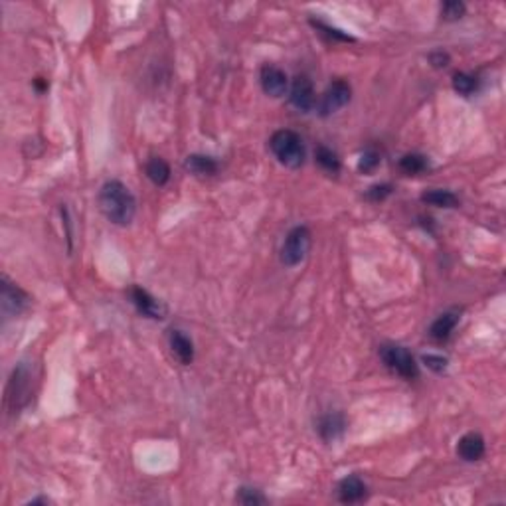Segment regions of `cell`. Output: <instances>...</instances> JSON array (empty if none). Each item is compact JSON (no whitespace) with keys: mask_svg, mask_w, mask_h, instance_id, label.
Instances as JSON below:
<instances>
[{"mask_svg":"<svg viewBox=\"0 0 506 506\" xmlns=\"http://www.w3.org/2000/svg\"><path fill=\"white\" fill-rule=\"evenodd\" d=\"M236 500H238L239 505H246V506H258V505H265V502H267V498L261 495L259 490H255V488H248V486L239 488Z\"/></svg>","mask_w":506,"mask_h":506,"instance_id":"obj_21","label":"cell"},{"mask_svg":"<svg viewBox=\"0 0 506 506\" xmlns=\"http://www.w3.org/2000/svg\"><path fill=\"white\" fill-rule=\"evenodd\" d=\"M259 81H261V88H263V91L267 93L269 97L285 95L289 85L287 73L283 70H279L277 66H263L261 73H259Z\"/></svg>","mask_w":506,"mask_h":506,"instance_id":"obj_9","label":"cell"},{"mask_svg":"<svg viewBox=\"0 0 506 506\" xmlns=\"http://www.w3.org/2000/svg\"><path fill=\"white\" fill-rule=\"evenodd\" d=\"M170 350L182 366H188L190 362L194 360V344L182 330L170 332Z\"/></svg>","mask_w":506,"mask_h":506,"instance_id":"obj_13","label":"cell"},{"mask_svg":"<svg viewBox=\"0 0 506 506\" xmlns=\"http://www.w3.org/2000/svg\"><path fill=\"white\" fill-rule=\"evenodd\" d=\"M311 249V231L305 226H297L287 234L281 248V261L287 267H295L303 259L307 258Z\"/></svg>","mask_w":506,"mask_h":506,"instance_id":"obj_4","label":"cell"},{"mask_svg":"<svg viewBox=\"0 0 506 506\" xmlns=\"http://www.w3.org/2000/svg\"><path fill=\"white\" fill-rule=\"evenodd\" d=\"M380 155H378L376 150H372V149H368L364 150V155L360 157V162H358V169H360V172H374V170L378 169V164H380Z\"/></svg>","mask_w":506,"mask_h":506,"instance_id":"obj_23","label":"cell"},{"mask_svg":"<svg viewBox=\"0 0 506 506\" xmlns=\"http://www.w3.org/2000/svg\"><path fill=\"white\" fill-rule=\"evenodd\" d=\"M289 97H291L293 107H297L303 113H308L315 107V103H317L315 88H313V83H311L307 76H297L295 78L293 85H291V95Z\"/></svg>","mask_w":506,"mask_h":506,"instance_id":"obj_8","label":"cell"},{"mask_svg":"<svg viewBox=\"0 0 506 506\" xmlns=\"http://www.w3.org/2000/svg\"><path fill=\"white\" fill-rule=\"evenodd\" d=\"M317 162L318 167L325 172H328V174H337L338 170H340V160H338L337 152L327 149V147H318Z\"/></svg>","mask_w":506,"mask_h":506,"instance_id":"obj_19","label":"cell"},{"mask_svg":"<svg viewBox=\"0 0 506 506\" xmlns=\"http://www.w3.org/2000/svg\"><path fill=\"white\" fill-rule=\"evenodd\" d=\"M453 88L461 95H471L476 90V80L469 73H455L453 76Z\"/></svg>","mask_w":506,"mask_h":506,"instance_id":"obj_22","label":"cell"},{"mask_svg":"<svg viewBox=\"0 0 506 506\" xmlns=\"http://www.w3.org/2000/svg\"><path fill=\"white\" fill-rule=\"evenodd\" d=\"M429 167V162L423 155H406V157H402L399 160V169L404 170L406 174H419V172H423V170Z\"/></svg>","mask_w":506,"mask_h":506,"instance_id":"obj_20","label":"cell"},{"mask_svg":"<svg viewBox=\"0 0 506 506\" xmlns=\"http://www.w3.org/2000/svg\"><path fill=\"white\" fill-rule=\"evenodd\" d=\"M131 301L135 303V307L139 308V313H143L145 317L149 318H164L167 315V308L162 307V303L150 295L149 291L140 287L131 289Z\"/></svg>","mask_w":506,"mask_h":506,"instance_id":"obj_10","label":"cell"},{"mask_svg":"<svg viewBox=\"0 0 506 506\" xmlns=\"http://www.w3.org/2000/svg\"><path fill=\"white\" fill-rule=\"evenodd\" d=\"M350 95H352V90L344 80H337L332 81L330 85L327 88V91L323 93V100L318 103V111L323 117H328L332 113L340 111L348 101H350Z\"/></svg>","mask_w":506,"mask_h":506,"instance_id":"obj_6","label":"cell"},{"mask_svg":"<svg viewBox=\"0 0 506 506\" xmlns=\"http://www.w3.org/2000/svg\"><path fill=\"white\" fill-rule=\"evenodd\" d=\"M457 453L463 461H469V463L481 461L485 457V439L478 433H466L459 439Z\"/></svg>","mask_w":506,"mask_h":506,"instance_id":"obj_11","label":"cell"},{"mask_svg":"<svg viewBox=\"0 0 506 506\" xmlns=\"http://www.w3.org/2000/svg\"><path fill=\"white\" fill-rule=\"evenodd\" d=\"M457 323H459V311H447L441 317L433 320V325L429 328V337L433 340H447L451 337V332L455 330Z\"/></svg>","mask_w":506,"mask_h":506,"instance_id":"obj_14","label":"cell"},{"mask_svg":"<svg viewBox=\"0 0 506 506\" xmlns=\"http://www.w3.org/2000/svg\"><path fill=\"white\" fill-rule=\"evenodd\" d=\"M30 368L26 364H20L14 370L11 384H8V392H6V402L14 411L28 404V399H30Z\"/></svg>","mask_w":506,"mask_h":506,"instance_id":"obj_5","label":"cell"},{"mask_svg":"<svg viewBox=\"0 0 506 506\" xmlns=\"http://www.w3.org/2000/svg\"><path fill=\"white\" fill-rule=\"evenodd\" d=\"M392 192V186L390 184H382V186H372V188L368 190V200H372V202H380V200H384Z\"/></svg>","mask_w":506,"mask_h":506,"instance_id":"obj_26","label":"cell"},{"mask_svg":"<svg viewBox=\"0 0 506 506\" xmlns=\"http://www.w3.org/2000/svg\"><path fill=\"white\" fill-rule=\"evenodd\" d=\"M380 356L384 360V364L392 372H396L397 376L406 378V380H416L419 376L416 358L411 356V352L407 348L399 347V344H384L380 348Z\"/></svg>","mask_w":506,"mask_h":506,"instance_id":"obj_3","label":"cell"},{"mask_svg":"<svg viewBox=\"0 0 506 506\" xmlns=\"http://www.w3.org/2000/svg\"><path fill=\"white\" fill-rule=\"evenodd\" d=\"M147 176H149L157 186H164L170 180V167L167 164V160H162L160 157H152L147 162Z\"/></svg>","mask_w":506,"mask_h":506,"instance_id":"obj_18","label":"cell"},{"mask_svg":"<svg viewBox=\"0 0 506 506\" xmlns=\"http://www.w3.org/2000/svg\"><path fill=\"white\" fill-rule=\"evenodd\" d=\"M28 303H30V297L4 275L2 277V293H0V307H2L4 317L20 315L22 311L28 307Z\"/></svg>","mask_w":506,"mask_h":506,"instance_id":"obj_7","label":"cell"},{"mask_svg":"<svg viewBox=\"0 0 506 506\" xmlns=\"http://www.w3.org/2000/svg\"><path fill=\"white\" fill-rule=\"evenodd\" d=\"M423 362L427 364V368L435 370V372H443L447 368V358L437 356V354H426L423 356Z\"/></svg>","mask_w":506,"mask_h":506,"instance_id":"obj_25","label":"cell"},{"mask_svg":"<svg viewBox=\"0 0 506 506\" xmlns=\"http://www.w3.org/2000/svg\"><path fill=\"white\" fill-rule=\"evenodd\" d=\"M184 167L196 176H212L218 172V162L210 157H204V155H190Z\"/></svg>","mask_w":506,"mask_h":506,"instance_id":"obj_16","label":"cell"},{"mask_svg":"<svg viewBox=\"0 0 506 506\" xmlns=\"http://www.w3.org/2000/svg\"><path fill=\"white\" fill-rule=\"evenodd\" d=\"M441 14L445 20H459L465 14V4L463 2H445L441 8Z\"/></svg>","mask_w":506,"mask_h":506,"instance_id":"obj_24","label":"cell"},{"mask_svg":"<svg viewBox=\"0 0 506 506\" xmlns=\"http://www.w3.org/2000/svg\"><path fill=\"white\" fill-rule=\"evenodd\" d=\"M100 208L115 226H129L137 214V200L123 182L109 180L100 190Z\"/></svg>","mask_w":506,"mask_h":506,"instance_id":"obj_1","label":"cell"},{"mask_svg":"<svg viewBox=\"0 0 506 506\" xmlns=\"http://www.w3.org/2000/svg\"><path fill=\"white\" fill-rule=\"evenodd\" d=\"M269 149L273 157L287 169H299L305 162V143L295 131L281 129L273 133L269 140Z\"/></svg>","mask_w":506,"mask_h":506,"instance_id":"obj_2","label":"cell"},{"mask_svg":"<svg viewBox=\"0 0 506 506\" xmlns=\"http://www.w3.org/2000/svg\"><path fill=\"white\" fill-rule=\"evenodd\" d=\"M344 429H347V421H344V417L340 416V414H328V416H325L318 421V433H320V437L325 441L338 439L344 433Z\"/></svg>","mask_w":506,"mask_h":506,"instance_id":"obj_15","label":"cell"},{"mask_svg":"<svg viewBox=\"0 0 506 506\" xmlns=\"http://www.w3.org/2000/svg\"><path fill=\"white\" fill-rule=\"evenodd\" d=\"M431 61L435 64L437 68H445L447 61H449V58H447L445 54H433V56H431Z\"/></svg>","mask_w":506,"mask_h":506,"instance_id":"obj_27","label":"cell"},{"mask_svg":"<svg viewBox=\"0 0 506 506\" xmlns=\"http://www.w3.org/2000/svg\"><path fill=\"white\" fill-rule=\"evenodd\" d=\"M338 498L344 505H354L366 498V485L364 481L356 475H350L340 481L338 485Z\"/></svg>","mask_w":506,"mask_h":506,"instance_id":"obj_12","label":"cell"},{"mask_svg":"<svg viewBox=\"0 0 506 506\" xmlns=\"http://www.w3.org/2000/svg\"><path fill=\"white\" fill-rule=\"evenodd\" d=\"M421 200L429 206H435V208H455V206H459V198L451 190H429L421 196Z\"/></svg>","mask_w":506,"mask_h":506,"instance_id":"obj_17","label":"cell"}]
</instances>
